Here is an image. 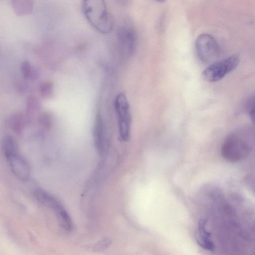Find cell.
<instances>
[{
  "instance_id": "1",
  "label": "cell",
  "mask_w": 255,
  "mask_h": 255,
  "mask_svg": "<svg viewBox=\"0 0 255 255\" xmlns=\"http://www.w3.org/2000/svg\"><path fill=\"white\" fill-rule=\"evenodd\" d=\"M254 145V131L251 128H244L228 135L223 143L221 153L229 161H239L249 155Z\"/></svg>"
},
{
  "instance_id": "2",
  "label": "cell",
  "mask_w": 255,
  "mask_h": 255,
  "mask_svg": "<svg viewBox=\"0 0 255 255\" xmlns=\"http://www.w3.org/2000/svg\"><path fill=\"white\" fill-rule=\"evenodd\" d=\"M83 12L89 23L101 33L110 32L114 26L113 18L103 0H84L82 4Z\"/></svg>"
},
{
  "instance_id": "3",
  "label": "cell",
  "mask_w": 255,
  "mask_h": 255,
  "mask_svg": "<svg viewBox=\"0 0 255 255\" xmlns=\"http://www.w3.org/2000/svg\"><path fill=\"white\" fill-rule=\"evenodd\" d=\"M240 60L238 55H233L213 63L203 71L202 78L208 82L218 81L234 70L239 65Z\"/></svg>"
},
{
  "instance_id": "4",
  "label": "cell",
  "mask_w": 255,
  "mask_h": 255,
  "mask_svg": "<svg viewBox=\"0 0 255 255\" xmlns=\"http://www.w3.org/2000/svg\"><path fill=\"white\" fill-rule=\"evenodd\" d=\"M114 108L118 119L120 137L126 141L129 138L131 116L128 102L124 93H120L116 96Z\"/></svg>"
},
{
  "instance_id": "5",
  "label": "cell",
  "mask_w": 255,
  "mask_h": 255,
  "mask_svg": "<svg viewBox=\"0 0 255 255\" xmlns=\"http://www.w3.org/2000/svg\"><path fill=\"white\" fill-rule=\"evenodd\" d=\"M196 53L199 58L205 63H210L217 58L219 47L215 38L207 33L200 34L195 42Z\"/></svg>"
},
{
  "instance_id": "6",
  "label": "cell",
  "mask_w": 255,
  "mask_h": 255,
  "mask_svg": "<svg viewBox=\"0 0 255 255\" xmlns=\"http://www.w3.org/2000/svg\"><path fill=\"white\" fill-rule=\"evenodd\" d=\"M117 39L120 52L124 56H131L135 51L136 35L130 27H122L117 32Z\"/></svg>"
},
{
  "instance_id": "7",
  "label": "cell",
  "mask_w": 255,
  "mask_h": 255,
  "mask_svg": "<svg viewBox=\"0 0 255 255\" xmlns=\"http://www.w3.org/2000/svg\"><path fill=\"white\" fill-rule=\"evenodd\" d=\"M5 158L13 174L19 180L25 181L30 175V166L19 151L9 154Z\"/></svg>"
},
{
  "instance_id": "8",
  "label": "cell",
  "mask_w": 255,
  "mask_h": 255,
  "mask_svg": "<svg viewBox=\"0 0 255 255\" xmlns=\"http://www.w3.org/2000/svg\"><path fill=\"white\" fill-rule=\"evenodd\" d=\"M196 239L202 248L210 251L214 250V244L210 233L206 229V222L204 221H201L199 223L196 232Z\"/></svg>"
},
{
  "instance_id": "9",
  "label": "cell",
  "mask_w": 255,
  "mask_h": 255,
  "mask_svg": "<svg viewBox=\"0 0 255 255\" xmlns=\"http://www.w3.org/2000/svg\"><path fill=\"white\" fill-rule=\"evenodd\" d=\"M9 122L11 130L15 133H19L24 128L26 119L23 114L16 113L11 115Z\"/></svg>"
},
{
  "instance_id": "10",
  "label": "cell",
  "mask_w": 255,
  "mask_h": 255,
  "mask_svg": "<svg viewBox=\"0 0 255 255\" xmlns=\"http://www.w3.org/2000/svg\"><path fill=\"white\" fill-rule=\"evenodd\" d=\"M102 122L101 117L98 116L95 124V138L97 149L100 151L104 149V133Z\"/></svg>"
},
{
  "instance_id": "11",
  "label": "cell",
  "mask_w": 255,
  "mask_h": 255,
  "mask_svg": "<svg viewBox=\"0 0 255 255\" xmlns=\"http://www.w3.org/2000/svg\"><path fill=\"white\" fill-rule=\"evenodd\" d=\"M2 146L5 157L18 151L17 142L15 139L10 135L4 137L2 141Z\"/></svg>"
},
{
  "instance_id": "12",
  "label": "cell",
  "mask_w": 255,
  "mask_h": 255,
  "mask_svg": "<svg viewBox=\"0 0 255 255\" xmlns=\"http://www.w3.org/2000/svg\"><path fill=\"white\" fill-rule=\"evenodd\" d=\"M13 6L15 11L19 14H24L30 12L32 8L31 1H14Z\"/></svg>"
},
{
  "instance_id": "13",
  "label": "cell",
  "mask_w": 255,
  "mask_h": 255,
  "mask_svg": "<svg viewBox=\"0 0 255 255\" xmlns=\"http://www.w3.org/2000/svg\"><path fill=\"white\" fill-rule=\"evenodd\" d=\"M21 71L25 79H35L38 75L37 70L26 61L22 64Z\"/></svg>"
},
{
  "instance_id": "14",
  "label": "cell",
  "mask_w": 255,
  "mask_h": 255,
  "mask_svg": "<svg viewBox=\"0 0 255 255\" xmlns=\"http://www.w3.org/2000/svg\"><path fill=\"white\" fill-rule=\"evenodd\" d=\"M40 96L43 98L50 97L53 93V84L51 82L47 81L41 84L39 88Z\"/></svg>"
},
{
  "instance_id": "15",
  "label": "cell",
  "mask_w": 255,
  "mask_h": 255,
  "mask_svg": "<svg viewBox=\"0 0 255 255\" xmlns=\"http://www.w3.org/2000/svg\"><path fill=\"white\" fill-rule=\"evenodd\" d=\"M111 244V241L109 239H104L95 244L93 249L95 251H103L108 248Z\"/></svg>"
},
{
  "instance_id": "16",
  "label": "cell",
  "mask_w": 255,
  "mask_h": 255,
  "mask_svg": "<svg viewBox=\"0 0 255 255\" xmlns=\"http://www.w3.org/2000/svg\"><path fill=\"white\" fill-rule=\"evenodd\" d=\"M246 109L252 120L254 121L255 103L254 96L251 97L246 104Z\"/></svg>"
}]
</instances>
